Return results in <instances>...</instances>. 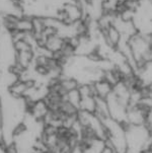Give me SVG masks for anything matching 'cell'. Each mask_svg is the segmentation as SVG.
Listing matches in <instances>:
<instances>
[{
	"label": "cell",
	"mask_w": 152,
	"mask_h": 153,
	"mask_svg": "<svg viewBox=\"0 0 152 153\" xmlns=\"http://www.w3.org/2000/svg\"><path fill=\"white\" fill-rule=\"evenodd\" d=\"M151 153H152V151H151Z\"/></svg>",
	"instance_id": "cell-3"
},
{
	"label": "cell",
	"mask_w": 152,
	"mask_h": 153,
	"mask_svg": "<svg viewBox=\"0 0 152 153\" xmlns=\"http://www.w3.org/2000/svg\"><path fill=\"white\" fill-rule=\"evenodd\" d=\"M127 150L144 153L151 150L152 135L146 125H126Z\"/></svg>",
	"instance_id": "cell-1"
},
{
	"label": "cell",
	"mask_w": 152,
	"mask_h": 153,
	"mask_svg": "<svg viewBox=\"0 0 152 153\" xmlns=\"http://www.w3.org/2000/svg\"><path fill=\"white\" fill-rule=\"evenodd\" d=\"M107 129V140L116 153H126L127 151V139H126V126L119 122L109 118L102 119Z\"/></svg>",
	"instance_id": "cell-2"
}]
</instances>
